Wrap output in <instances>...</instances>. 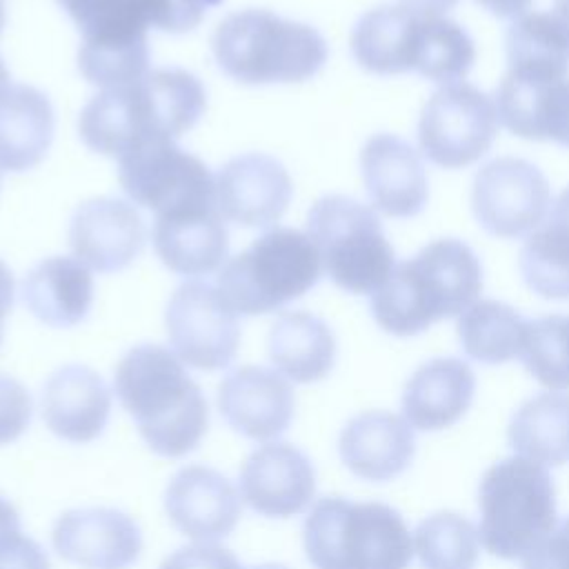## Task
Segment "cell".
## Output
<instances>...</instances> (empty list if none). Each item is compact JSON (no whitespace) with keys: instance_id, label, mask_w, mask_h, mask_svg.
<instances>
[{"instance_id":"4dcf8cb0","label":"cell","mask_w":569,"mask_h":569,"mask_svg":"<svg viewBox=\"0 0 569 569\" xmlns=\"http://www.w3.org/2000/svg\"><path fill=\"white\" fill-rule=\"evenodd\" d=\"M462 351L482 365H502L520 356L527 320L498 300H476L458 316Z\"/></svg>"},{"instance_id":"1f68e13d","label":"cell","mask_w":569,"mask_h":569,"mask_svg":"<svg viewBox=\"0 0 569 569\" xmlns=\"http://www.w3.org/2000/svg\"><path fill=\"white\" fill-rule=\"evenodd\" d=\"M476 62V44L465 27L445 16H420L413 51V71L422 78L451 84L462 82Z\"/></svg>"},{"instance_id":"836d02e7","label":"cell","mask_w":569,"mask_h":569,"mask_svg":"<svg viewBox=\"0 0 569 569\" xmlns=\"http://www.w3.org/2000/svg\"><path fill=\"white\" fill-rule=\"evenodd\" d=\"M525 284L547 300H569V227L547 220L520 249Z\"/></svg>"},{"instance_id":"7402d4cb","label":"cell","mask_w":569,"mask_h":569,"mask_svg":"<svg viewBox=\"0 0 569 569\" xmlns=\"http://www.w3.org/2000/svg\"><path fill=\"white\" fill-rule=\"evenodd\" d=\"M476 391V376L460 358H433L420 365L405 385V420L422 431H438L456 425L469 409Z\"/></svg>"},{"instance_id":"9a60e30c","label":"cell","mask_w":569,"mask_h":569,"mask_svg":"<svg viewBox=\"0 0 569 569\" xmlns=\"http://www.w3.org/2000/svg\"><path fill=\"white\" fill-rule=\"evenodd\" d=\"M240 493L260 516H298L316 493L313 465L305 451L289 442H267L242 462Z\"/></svg>"},{"instance_id":"ffe728a7","label":"cell","mask_w":569,"mask_h":569,"mask_svg":"<svg viewBox=\"0 0 569 569\" xmlns=\"http://www.w3.org/2000/svg\"><path fill=\"white\" fill-rule=\"evenodd\" d=\"M111 391L107 382L84 365L56 369L42 389V418L67 442L96 440L109 420Z\"/></svg>"},{"instance_id":"ba28073f","label":"cell","mask_w":569,"mask_h":569,"mask_svg":"<svg viewBox=\"0 0 569 569\" xmlns=\"http://www.w3.org/2000/svg\"><path fill=\"white\" fill-rule=\"evenodd\" d=\"M322 269L349 293H373L393 271V247L373 209L347 198H320L307 218Z\"/></svg>"},{"instance_id":"f35d334b","label":"cell","mask_w":569,"mask_h":569,"mask_svg":"<svg viewBox=\"0 0 569 569\" xmlns=\"http://www.w3.org/2000/svg\"><path fill=\"white\" fill-rule=\"evenodd\" d=\"M522 569H569V516L525 556Z\"/></svg>"},{"instance_id":"4fadbf2b","label":"cell","mask_w":569,"mask_h":569,"mask_svg":"<svg viewBox=\"0 0 569 569\" xmlns=\"http://www.w3.org/2000/svg\"><path fill=\"white\" fill-rule=\"evenodd\" d=\"M56 553L80 569H127L142 551L138 522L111 507L64 511L51 531Z\"/></svg>"},{"instance_id":"5b68a950","label":"cell","mask_w":569,"mask_h":569,"mask_svg":"<svg viewBox=\"0 0 569 569\" xmlns=\"http://www.w3.org/2000/svg\"><path fill=\"white\" fill-rule=\"evenodd\" d=\"M220 69L242 84L302 82L327 62L325 38L305 22L267 9L227 16L211 40Z\"/></svg>"},{"instance_id":"8d00e7d4","label":"cell","mask_w":569,"mask_h":569,"mask_svg":"<svg viewBox=\"0 0 569 569\" xmlns=\"http://www.w3.org/2000/svg\"><path fill=\"white\" fill-rule=\"evenodd\" d=\"M33 402L22 382L0 373V445L18 440L31 422Z\"/></svg>"},{"instance_id":"b9f144b4","label":"cell","mask_w":569,"mask_h":569,"mask_svg":"<svg viewBox=\"0 0 569 569\" xmlns=\"http://www.w3.org/2000/svg\"><path fill=\"white\" fill-rule=\"evenodd\" d=\"M460 0H400L405 9H409L416 16H445L449 9H453Z\"/></svg>"},{"instance_id":"ee69618b","label":"cell","mask_w":569,"mask_h":569,"mask_svg":"<svg viewBox=\"0 0 569 569\" xmlns=\"http://www.w3.org/2000/svg\"><path fill=\"white\" fill-rule=\"evenodd\" d=\"M549 220L569 227V187L562 189V193L551 202L549 209Z\"/></svg>"},{"instance_id":"484cf974","label":"cell","mask_w":569,"mask_h":569,"mask_svg":"<svg viewBox=\"0 0 569 569\" xmlns=\"http://www.w3.org/2000/svg\"><path fill=\"white\" fill-rule=\"evenodd\" d=\"M511 76L533 82L565 80L569 73V24L547 11L518 16L505 33Z\"/></svg>"},{"instance_id":"d590c367","label":"cell","mask_w":569,"mask_h":569,"mask_svg":"<svg viewBox=\"0 0 569 569\" xmlns=\"http://www.w3.org/2000/svg\"><path fill=\"white\" fill-rule=\"evenodd\" d=\"M518 358L542 387L569 389V316L553 313L527 320Z\"/></svg>"},{"instance_id":"7bdbcfd3","label":"cell","mask_w":569,"mask_h":569,"mask_svg":"<svg viewBox=\"0 0 569 569\" xmlns=\"http://www.w3.org/2000/svg\"><path fill=\"white\" fill-rule=\"evenodd\" d=\"M16 533H20V513L7 498L0 496V545Z\"/></svg>"},{"instance_id":"e575fe53","label":"cell","mask_w":569,"mask_h":569,"mask_svg":"<svg viewBox=\"0 0 569 569\" xmlns=\"http://www.w3.org/2000/svg\"><path fill=\"white\" fill-rule=\"evenodd\" d=\"M478 540L476 527L453 511L431 513L413 531L422 569H473Z\"/></svg>"},{"instance_id":"83f0119b","label":"cell","mask_w":569,"mask_h":569,"mask_svg":"<svg viewBox=\"0 0 569 569\" xmlns=\"http://www.w3.org/2000/svg\"><path fill=\"white\" fill-rule=\"evenodd\" d=\"M53 109L49 98L29 84H16L0 98V169L27 171L49 151Z\"/></svg>"},{"instance_id":"603a6c76","label":"cell","mask_w":569,"mask_h":569,"mask_svg":"<svg viewBox=\"0 0 569 569\" xmlns=\"http://www.w3.org/2000/svg\"><path fill=\"white\" fill-rule=\"evenodd\" d=\"M496 111L513 136L569 149V78L533 82L505 73L496 89Z\"/></svg>"},{"instance_id":"7dc6e473","label":"cell","mask_w":569,"mask_h":569,"mask_svg":"<svg viewBox=\"0 0 569 569\" xmlns=\"http://www.w3.org/2000/svg\"><path fill=\"white\" fill-rule=\"evenodd\" d=\"M4 20H7V11H4V0H0V33H2Z\"/></svg>"},{"instance_id":"f546056e","label":"cell","mask_w":569,"mask_h":569,"mask_svg":"<svg viewBox=\"0 0 569 569\" xmlns=\"http://www.w3.org/2000/svg\"><path fill=\"white\" fill-rule=\"evenodd\" d=\"M511 449L540 465L569 460V393L545 391L525 400L507 427Z\"/></svg>"},{"instance_id":"f1b7e54d","label":"cell","mask_w":569,"mask_h":569,"mask_svg":"<svg viewBox=\"0 0 569 569\" xmlns=\"http://www.w3.org/2000/svg\"><path fill=\"white\" fill-rule=\"evenodd\" d=\"M418 20L402 4H380L362 13L351 31L356 62L378 76L413 71Z\"/></svg>"},{"instance_id":"f6af8a7d","label":"cell","mask_w":569,"mask_h":569,"mask_svg":"<svg viewBox=\"0 0 569 569\" xmlns=\"http://www.w3.org/2000/svg\"><path fill=\"white\" fill-rule=\"evenodd\" d=\"M11 89V76H9V69L4 67L2 58H0V98Z\"/></svg>"},{"instance_id":"44dd1931","label":"cell","mask_w":569,"mask_h":569,"mask_svg":"<svg viewBox=\"0 0 569 569\" xmlns=\"http://www.w3.org/2000/svg\"><path fill=\"white\" fill-rule=\"evenodd\" d=\"M338 451L353 476L385 482L409 467L416 438L405 418L389 411H362L342 427Z\"/></svg>"},{"instance_id":"d6a6232c","label":"cell","mask_w":569,"mask_h":569,"mask_svg":"<svg viewBox=\"0 0 569 569\" xmlns=\"http://www.w3.org/2000/svg\"><path fill=\"white\" fill-rule=\"evenodd\" d=\"M78 69L102 91L129 87L151 71L147 36L82 38Z\"/></svg>"},{"instance_id":"4316f807","label":"cell","mask_w":569,"mask_h":569,"mask_svg":"<svg viewBox=\"0 0 569 569\" xmlns=\"http://www.w3.org/2000/svg\"><path fill=\"white\" fill-rule=\"evenodd\" d=\"M271 365L293 382H318L336 362V338L325 320L309 311H287L267 336Z\"/></svg>"},{"instance_id":"6da1fadb","label":"cell","mask_w":569,"mask_h":569,"mask_svg":"<svg viewBox=\"0 0 569 569\" xmlns=\"http://www.w3.org/2000/svg\"><path fill=\"white\" fill-rule=\"evenodd\" d=\"M207 104L200 80L182 69H153L122 89L93 96L78 120L82 142L109 158H122L153 140L189 131Z\"/></svg>"},{"instance_id":"8fae6325","label":"cell","mask_w":569,"mask_h":569,"mask_svg":"<svg viewBox=\"0 0 569 569\" xmlns=\"http://www.w3.org/2000/svg\"><path fill=\"white\" fill-rule=\"evenodd\" d=\"M551 207L545 173L525 158L502 156L476 171L471 209L478 224L498 238L529 236L540 227Z\"/></svg>"},{"instance_id":"681fc988","label":"cell","mask_w":569,"mask_h":569,"mask_svg":"<svg viewBox=\"0 0 569 569\" xmlns=\"http://www.w3.org/2000/svg\"><path fill=\"white\" fill-rule=\"evenodd\" d=\"M7 313H9V311L0 307V342H2V320H4V316H7Z\"/></svg>"},{"instance_id":"60d3db41","label":"cell","mask_w":569,"mask_h":569,"mask_svg":"<svg viewBox=\"0 0 569 569\" xmlns=\"http://www.w3.org/2000/svg\"><path fill=\"white\" fill-rule=\"evenodd\" d=\"M476 2L496 18H518L531 4V0H476Z\"/></svg>"},{"instance_id":"3957f363","label":"cell","mask_w":569,"mask_h":569,"mask_svg":"<svg viewBox=\"0 0 569 569\" xmlns=\"http://www.w3.org/2000/svg\"><path fill=\"white\" fill-rule=\"evenodd\" d=\"M482 291V267L469 244L440 238L393 267L371 293V316L391 336L409 338L460 316Z\"/></svg>"},{"instance_id":"d6986e66","label":"cell","mask_w":569,"mask_h":569,"mask_svg":"<svg viewBox=\"0 0 569 569\" xmlns=\"http://www.w3.org/2000/svg\"><path fill=\"white\" fill-rule=\"evenodd\" d=\"M360 171L371 204L389 218L418 216L429 198L420 153L393 133L371 136L360 151Z\"/></svg>"},{"instance_id":"d4e9b609","label":"cell","mask_w":569,"mask_h":569,"mask_svg":"<svg viewBox=\"0 0 569 569\" xmlns=\"http://www.w3.org/2000/svg\"><path fill=\"white\" fill-rule=\"evenodd\" d=\"M22 298L40 322L58 329L73 327L91 309L93 278L80 260L53 256L29 271Z\"/></svg>"},{"instance_id":"2e32d148","label":"cell","mask_w":569,"mask_h":569,"mask_svg":"<svg viewBox=\"0 0 569 569\" xmlns=\"http://www.w3.org/2000/svg\"><path fill=\"white\" fill-rule=\"evenodd\" d=\"M293 184L282 162L264 153L231 158L216 176V202L222 218L262 229L282 218L291 202Z\"/></svg>"},{"instance_id":"9c48e42d","label":"cell","mask_w":569,"mask_h":569,"mask_svg":"<svg viewBox=\"0 0 569 569\" xmlns=\"http://www.w3.org/2000/svg\"><path fill=\"white\" fill-rule=\"evenodd\" d=\"M120 184L156 218L218 207L216 178L207 164L171 140L144 142L122 156Z\"/></svg>"},{"instance_id":"5bb4252c","label":"cell","mask_w":569,"mask_h":569,"mask_svg":"<svg viewBox=\"0 0 569 569\" xmlns=\"http://www.w3.org/2000/svg\"><path fill=\"white\" fill-rule=\"evenodd\" d=\"M293 405L287 378L258 365L233 369L218 387V409L227 425L256 442L280 438L291 425Z\"/></svg>"},{"instance_id":"bcb514c9","label":"cell","mask_w":569,"mask_h":569,"mask_svg":"<svg viewBox=\"0 0 569 569\" xmlns=\"http://www.w3.org/2000/svg\"><path fill=\"white\" fill-rule=\"evenodd\" d=\"M556 16H560L569 24V0H553Z\"/></svg>"},{"instance_id":"277c9868","label":"cell","mask_w":569,"mask_h":569,"mask_svg":"<svg viewBox=\"0 0 569 569\" xmlns=\"http://www.w3.org/2000/svg\"><path fill=\"white\" fill-rule=\"evenodd\" d=\"M307 560L316 569H409L413 542L393 507L320 498L302 525Z\"/></svg>"},{"instance_id":"52a82bcc","label":"cell","mask_w":569,"mask_h":569,"mask_svg":"<svg viewBox=\"0 0 569 569\" xmlns=\"http://www.w3.org/2000/svg\"><path fill=\"white\" fill-rule=\"evenodd\" d=\"M322 262L309 233L278 227L222 264L218 291L240 316H260L305 296L320 280Z\"/></svg>"},{"instance_id":"7c38bea8","label":"cell","mask_w":569,"mask_h":569,"mask_svg":"<svg viewBox=\"0 0 569 569\" xmlns=\"http://www.w3.org/2000/svg\"><path fill=\"white\" fill-rule=\"evenodd\" d=\"M164 327L173 353L189 367L218 371L231 365L240 345L238 313L216 284L189 280L169 298Z\"/></svg>"},{"instance_id":"ab89813d","label":"cell","mask_w":569,"mask_h":569,"mask_svg":"<svg viewBox=\"0 0 569 569\" xmlns=\"http://www.w3.org/2000/svg\"><path fill=\"white\" fill-rule=\"evenodd\" d=\"M0 569H51L44 549L29 536L16 533L0 545Z\"/></svg>"},{"instance_id":"7a4b0ae2","label":"cell","mask_w":569,"mask_h":569,"mask_svg":"<svg viewBox=\"0 0 569 569\" xmlns=\"http://www.w3.org/2000/svg\"><path fill=\"white\" fill-rule=\"evenodd\" d=\"M113 389L142 440L158 456L182 458L207 433V398L184 362L167 347L129 349L116 367Z\"/></svg>"},{"instance_id":"74e56055","label":"cell","mask_w":569,"mask_h":569,"mask_svg":"<svg viewBox=\"0 0 569 569\" xmlns=\"http://www.w3.org/2000/svg\"><path fill=\"white\" fill-rule=\"evenodd\" d=\"M158 569H242L238 558L218 545L200 542L169 553Z\"/></svg>"},{"instance_id":"e0dca14e","label":"cell","mask_w":569,"mask_h":569,"mask_svg":"<svg viewBox=\"0 0 569 569\" xmlns=\"http://www.w3.org/2000/svg\"><path fill=\"white\" fill-rule=\"evenodd\" d=\"M144 240L147 229L140 213L118 198L82 202L69 224L73 258L102 273L131 264L142 251Z\"/></svg>"},{"instance_id":"c3c4849f","label":"cell","mask_w":569,"mask_h":569,"mask_svg":"<svg viewBox=\"0 0 569 569\" xmlns=\"http://www.w3.org/2000/svg\"><path fill=\"white\" fill-rule=\"evenodd\" d=\"M251 569H287V567H284V565H271V562H269V565H258V567H251Z\"/></svg>"},{"instance_id":"8992f818","label":"cell","mask_w":569,"mask_h":569,"mask_svg":"<svg viewBox=\"0 0 569 569\" xmlns=\"http://www.w3.org/2000/svg\"><path fill=\"white\" fill-rule=\"evenodd\" d=\"M478 509L485 549L502 560L525 558L556 527L553 480L536 460L505 458L482 473Z\"/></svg>"},{"instance_id":"ac0fdd59","label":"cell","mask_w":569,"mask_h":569,"mask_svg":"<svg viewBox=\"0 0 569 569\" xmlns=\"http://www.w3.org/2000/svg\"><path fill=\"white\" fill-rule=\"evenodd\" d=\"M240 509L236 487L211 467H182L164 489V511L171 525L200 542L229 536L238 525Z\"/></svg>"},{"instance_id":"cb8c5ba5","label":"cell","mask_w":569,"mask_h":569,"mask_svg":"<svg viewBox=\"0 0 569 569\" xmlns=\"http://www.w3.org/2000/svg\"><path fill=\"white\" fill-rule=\"evenodd\" d=\"M153 247L162 264L180 276H207L224 264L229 236L218 207L156 218Z\"/></svg>"},{"instance_id":"30bf717a","label":"cell","mask_w":569,"mask_h":569,"mask_svg":"<svg viewBox=\"0 0 569 569\" xmlns=\"http://www.w3.org/2000/svg\"><path fill=\"white\" fill-rule=\"evenodd\" d=\"M496 133V102L465 80L433 91L418 120L422 156L445 169H462L480 160L491 149Z\"/></svg>"}]
</instances>
